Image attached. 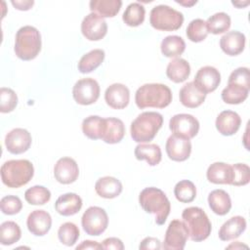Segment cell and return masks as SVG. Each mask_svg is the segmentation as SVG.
<instances>
[{"label":"cell","mask_w":250,"mask_h":250,"mask_svg":"<svg viewBox=\"0 0 250 250\" xmlns=\"http://www.w3.org/2000/svg\"><path fill=\"white\" fill-rule=\"evenodd\" d=\"M24 198L31 205H44L51 199V192L43 186H34L25 190Z\"/></svg>","instance_id":"f35d334b"},{"label":"cell","mask_w":250,"mask_h":250,"mask_svg":"<svg viewBox=\"0 0 250 250\" xmlns=\"http://www.w3.org/2000/svg\"><path fill=\"white\" fill-rule=\"evenodd\" d=\"M34 175V167L27 159H12L1 166V179L5 186L18 188L26 185Z\"/></svg>","instance_id":"3957f363"},{"label":"cell","mask_w":250,"mask_h":250,"mask_svg":"<svg viewBox=\"0 0 250 250\" xmlns=\"http://www.w3.org/2000/svg\"><path fill=\"white\" fill-rule=\"evenodd\" d=\"M245 35L237 30L229 31L220 39V47L222 51L229 56H237L243 52L245 48Z\"/></svg>","instance_id":"d6986e66"},{"label":"cell","mask_w":250,"mask_h":250,"mask_svg":"<svg viewBox=\"0 0 250 250\" xmlns=\"http://www.w3.org/2000/svg\"><path fill=\"white\" fill-rule=\"evenodd\" d=\"M190 74V65L185 59L175 58L172 60L166 67L167 77L175 82L181 83L188 79Z\"/></svg>","instance_id":"83f0119b"},{"label":"cell","mask_w":250,"mask_h":250,"mask_svg":"<svg viewBox=\"0 0 250 250\" xmlns=\"http://www.w3.org/2000/svg\"><path fill=\"white\" fill-rule=\"evenodd\" d=\"M11 3L16 9H18L20 11H27V10L31 9V7L34 4V1L33 0H25V1H17V0L14 1L13 0V1H11Z\"/></svg>","instance_id":"c3c4849f"},{"label":"cell","mask_w":250,"mask_h":250,"mask_svg":"<svg viewBox=\"0 0 250 250\" xmlns=\"http://www.w3.org/2000/svg\"><path fill=\"white\" fill-rule=\"evenodd\" d=\"M81 225L87 234L99 236L108 226L107 214L104 209L99 206H91L83 213Z\"/></svg>","instance_id":"ba28073f"},{"label":"cell","mask_w":250,"mask_h":250,"mask_svg":"<svg viewBox=\"0 0 250 250\" xmlns=\"http://www.w3.org/2000/svg\"><path fill=\"white\" fill-rule=\"evenodd\" d=\"M177 3H179L180 5L186 6V7H191L192 5L196 4V1H188V2H184V1H176Z\"/></svg>","instance_id":"f907efd6"},{"label":"cell","mask_w":250,"mask_h":250,"mask_svg":"<svg viewBox=\"0 0 250 250\" xmlns=\"http://www.w3.org/2000/svg\"><path fill=\"white\" fill-rule=\"evenodd\" d=\"M41 35L36 27L24 25L17 31L14 51L19 59L22 61L35 59L41 51Z\"/></svg>","instance_id":"277c9868"},{"label":"cell","mask_w":250,"mask_h":250,"mask_svg":"<svg viewBox=\"0 0 250 250\" xmlns=\"http://www.w3.org/2000/svg\"><path fill=\"white\" fill-rule=\"evenodd\" d=\"M122 189L121 182L111 176L100 178L95 184V190L97 194L106 199L117 197L122 192Z\"/></svg>","instance_id":"d4e9b609"},{"label":"cell","mask_w":250,"mask_h":250,"mask_svg":"<svg viewBox=\"0 0 250 250\" xmlns=\"http://www.w3.org/2000/svg\"><path fill=\"white\" fill-rule=\"evenodd\" d=\"M21 231L20 226L13 221H6L0 226V242L2 245H12L20 240Z\"/></svg>","instance_id":"8d00e7d4"},{"label":"cell","mask_w":250,"mask_h":250,"mask_svg":"<svg viewBox=\"0 0 250 250\" xmlns=\"http://www.w3.org/2000/svg\"><path fill=\"white\" fill-rule=\"evenodd\" d=\"M249 89L250 88L236 83L228 82V86L222 91L221 97L226 104H238L247 99Z\"/></svg>","instance_id":"4dcf8cb0"},{"label":"cell","mask_w":250,"mask_h":250,"mask_svg":"<svg viewBox=\"0 0 250 250\" xmlns=\"http://www.w3.org/2000/svg\"><path fill=\"white\" fill-rule=\"evenodd\" d=\"M172 102V92L167 85L161 83L144 84L135 94V103L141 109L146 107L164 108Z\"/></svg>","instance_id":"6da1fadb"},{"label":"cell","mask_w":250,"mask_h":250,"mask_svg":"<svg viewBox=\"0 0 250 250\" xmlns=\"http://www.w3.org/2000/svg\"><path fill=\"white\" fill-rule=\"evenodd\" d=\"M140 249H143V250H146V249H160L161 248V244H160V240L158 238H155V237H146L145 239L142 240L140 246H139Z\"/></svg>","instance_id":"7dc6e473"},{"label":"cell","mask_w":250,"mask_h":250,"mask_svg":"<svg viewBox=\"0 0 250 250\" xmlns=\"http://www.w3.org/2000/svg\"><path fill=\"white\" fill-rule=\"evenodd\" d=\"M174 194L180 202L189 203L193 201L196 196V188L192 182L183 180L176 184L174 188Z\"/></svg>","instance_id":"74e56055"},{"label":"cell","mask_w":250,"mask_h":250,"mask_svg":"<svg viewBox=\"0 0 250 250\" xmlns=\"http://www.w3.org/2000/svg\"><path fill=\"white\" fill-rule=\"evenodd\" d=\"M104 100L107 105H109L111 108H125L130 102V91L124 84H111L104 92Z\"/></svg>","instance_id":"e0dca14e"},{"label":"cell","mask_w":250,"mask_h":250,"mask_svg":"<svg viewBox=\"0 0 250 250\" xmlns=\"http://www.w3.org/2000/svg\"><path fill=\"white\" fill-rule=\"evenodd\" d=\"M102 244H99L97 241L92 240H84L81 242V244L76 246V250L80 249H102Z\"/></svg>","instance_id":"681fc988"},{"label":"cell","mask_w":250,"mask_h":250,"mask_svg":"<svg viewBox=\"0 0 250 250\" xmlns=\"http://www.w3.org/2000/svg\"><path fill=\"white\" fill-rule=\"evenodd\" d=\"M228 82H232L236 83L245 87L250 88V83H249V69L248 67H238L234 69L229 77Z\"/></svg>","instance_id":"f6af8a7d"},{"label":"cell","mask_w":250,"mask_h":250,"mask_svg":"<svg viewBox=\"0 0 250 250\" xmlns=\"http://www.w3.org/2000/svg\"><path fill=\"white\" fill-rule=\"evenodd\" d=\"M232 247H234V248H236V247H245V248H247V245L240 244L238 241H236V242H235V244L233 243V244H230L229 246H228V248H232Z\"/></svg>","instance_id":"816d5d0a"},{"label":"cell","mask_w":250,"mask_h":250,"mask_svg":"<svg viewBox=\"0 0 250 250\" xmlns=\"http://www.w3.org/2000/svg\"><path fill=\"white\" fill-rule=\"evenodd\" d=\"M105 57L104 51L102 49H94L81 57L77 67L81 73H89L98 68L104 62Z\"/></svg>","instance_id":"1f68e13d"},{"label":"cell","mask_w":250,"mask_h":250,"mask_svg":"<svg viewBox=\"0 0 250 250\" xmlns=\"http://www.w3.org/2000/svg\"><path fill=\"white\" fill-rule=\"evenodd\" d=\"M246 220L241 216H234L225 222L219 229V238L223 241L235 239L246 229Z\"/></svg>","instance_id":"603a6c76"},{"label":"cell","mask_w":250,"mask_h":250,"mask_svg":"<svg viewBox=\"0 0 250 250\" xmlns=\"http://www.w3.org/2000/svg\"><path fill=\"white\" fill-rule=\"evenodd\" d=\"M160 49L163 56L167 58H177L185 52L186 43L184 39L178 35H169L161 41Z\"/></svg>","instance_id":"836d02e7"},{"label":"cell","mask_w":250,"mask_h":250,"mask_svg":"<svg viewBox=\"0 0 250 250\" xmlns=\"http://www.w3.org/2000/svg\"><path fill=\"white\" fill-rule=\"evenodd\" d=\"M100 91V85L97 80L87 77L76 81L72 88V96L77 104L89 105L98 101Z\"/></svg>","instance_id":"9c48e42d"},{"label":"cell","mask_w":250,"mask_h":250,"mask_svg":"<svg viewBox=\"0 0 250 250\" xmlns=\"http://www.w3.org/2000/svg\"><path fill=\"white\" fill-rule=\"evenodd\" d=\"M139 203L146 212L155 216V223L163 225L171 210V204L166 194L157 188H146L139 195Z\"/></svg>","instance_id":"7a4b0ae2"},{"label":"cell","mask_w":250,"mask_h":250,"mask_svg":"<svg viewBox=\"0 0 250 250\" xmlns=\"http://www.w3.org/2000/svg\"><path fill=\"white\" fill-rule=\"evenodd\" d=\"M205 22L208 32L213 34H221L228 31L231 24L230 17L224 12H219L212 15Z\"/></svg>","instance_id":"d590c367"},{"label":"cell","mask_w":250,"mask_h":250,"mask_svg":"<svg viewBox=\"0 0 250 250\" xmlns=\"http://www.w3.org/2000/svg\"><path fill=\"white\" fill-rule=\"evenodd\" d=\"M182 219L187 227L188 237L192 241L200 242L210 235L212 229L211 222L200 207L191 206L184 209Z\"/></svg>","instance_id":"8992f818"},{"label":"cell","mask_w":250,"mask_h":250,"mask_svg":"<svg viewBox=\"0 0 250 250\" xmlns=\"http://www.w3.org/2000/svg\"><path fill=\"white\" fill-rule=\"evenodd\" d=\"M92 13H96L102 18H113L121 9L120 0H92L89 3Z\"/></svg>","instance_id":"f546056e"},{"label":"cell","mask_w":250,"mask_h":250,"mask_svg":"<svg viewBox=\"0 0 250 250\" xmlns=\"http://www.w3.org/2000/svg\"><path fill=\"white\" fill-rule=\"evenodd\" d=\"M181 104L188 108L198 107L203 104L206 99V95L202 93L193 82H188L185 84L179 93Z\"/></svg>","instance_id":"cb8c5ba5"},{"label":"cell","mask_w":250,"mask_h":250,"mask_svg":"<svg viewBox=\"0 0 250 250\" xmlns=\"http://www.w3.org/2000/svg\"><path fill=\"white\" fill-rule=\"evenodd\" d=\"M145 16V7L139 2H133L127 6L126 10L123 13L122 20L128 26L136 27L144 22Z\"/></svg>","instance_id":"e575fe53"},{"label":"cell","mask_w":250,"mask_h":250,"mask_svg":"<svg viewBox=\"0 0 250 250\" xmlns=\"http://www.w3.org/2000/svg\"><path fill=\"white\" fill-rule=\"evenodd\" d=\"M134 153L138 160H146L150 166L159 164L162 158L161 148L156 144H140L135 147Z\"/></svg>","instance_id":"f1b7e54d"},{"label":"cell","mask_w":250,"mask_h":250,"mask_svg":"<svg viewBox=\"0 0 250 250\" xmlns=\"http://www.w3.org/2000/svg\"><path fill=\"white\" fill-rule=\"evenodd\" d=\"M81 32L86 39L99 41L103 39L107 32L106 21L98 14L90 13L81 22Z\"/></svg>","instance_id":"7c38bea8"},{"label":"cell","mask_w":250,"mask_h":250,"mask_svg":"<svg viewBox=\"0 0 250 250\" xmlns=\"http://www.w3.org/2000/svg\"><path fill=\"white\" fill-rule=\"evenodd\" d=\"M183 14L168 5H157L151 9L149 14V23L157 30H178L183 25Z\"/></svg>","instance_id":"52a82bcc"},{"label":"cell","mask_w":250,"mask_h":250,"mask_svg":"<svg viewBox=\"0 0 250 250\" xmlns=\"http://www.w3.org/2000/svg\"><path fill=\"white\" fill-rule=\"evenodd\" d=\"M162 124L163 117L160 113L156 111L142 112L131 123V137L137 143L150 142L154 139Z\"/></svg>","instance_id":"5b68a950"},{"label":"cell","mask_w":250,"mask_h":250,"mask_svg":"<svg viewBox=\"0 0 250 250\" xmlns=\"http://www.w3.org/2000/svg\"><path fill=\"white\" fill-rule=\"evenodd\" d=\"M18 104V96L14 90L6 87L0 89V111L8 113L13 111Z\"/></svg>","instance_id":"b9f144b4"},{"label":"cell","mask_w":250,"mask_h":250,"mask_svg":"<svg viewBox=\"0 0 250 250\" xmlns=\"http://www.w3.org/2000/svg\"><path fill=\"white\" fill-rule=\"evenodd\" d=\"M165 149L171 160L182 162L189 157L191 152V143L188 139L171 135L166 141Z\"/></svg>","instance_id":"2e32d148"},{"label":"cell","mask_w":250,"mask_h":250,"mask_svg":"<svg viewBox=\"0 0 250 250\" xmlns=\"http://www.w3.org/2000/svg\"><path fill=\"white\" fill-rule=\"evenodd\" d=\"M188 238V232L184 222L173 220L166 230L162 248L166 250H183Z\"/></svg>","instance_id":"8fae6325"},{"label":"cell","mask_w":250,"mask_h":250,"mask_svg":"<svg viewBox=\"0 0 250 250\" xmlns=\"http://www.w3.org/2000/svg\"><path fill=\"white\" fill-rule=\"evenodd\" d=\"M232 167V182L231 186H245L250 181V168L244 163H235Z\"/></svg>","instance_id":"7bdbcfd3"},{"label":"cell","mask_w":250,"mask_h":250,"mask_svg":"<svg viewBox=\"0 0 250 250\" xmlns=\"http://www.w3.org/2000/svg\"><path fill=\"white\" fill-rule=\"evenodd\" d=\"M81 197L74 192H67L58 197L55 203L56 211L62 216H72L82 208Z\"/></svg>","instance_id":"44dd1931"},{"label":"cell","mask_w":250,"mask_h":250,"mask_svg":"<svg viewBox=\"0 0 250 250\" xmlns=\"http://www.w3.org/2000/svg\"><path fill=\"white\" fill-rule=\"evenodd\" d=\"M125 135V126L121 119L115 117L105 118V128L101 140L106 144H117L122 141Z\"/></svg>","instance_id":"484cf974"},{"label":"cell","mask_w":250,"mask_h":250,"mask_svg":"<svg viewBox=\"0 0 250 250\" xmlns=\"http://www.w3.org/2000/svg\"><path fill=\"white\" fill-rule=\"evenodd\" d=\"M79 234L78 227L71 222L63 223L58 230L59 240L65 246L74 245L79 238Z\"/></svg>","instance_id":"ab89813d"},{"label":"cell","mask_w":250,"mask_h":250,"mask_svg":"<svg viewBox=\"0 0 250 250\" xmlns=\"http://www.w3.org/2000/svg\"><path fill=\"white\" fill-rule=\"evenodd\" d=\"M0 207L3 214L15 215L22 208V202L20 197L16 195H6L0 201Z\"/></svg>","instance_id":"ee69618b"},{"label":"cell","mask_w":250,"mask_h":250,"mask_svg":"<svg viewBox=\"0 0 250 250\" xmlns=\"http://www.w3.org/2000/svg\"><path fill=\"white\" fill-rule=\"evenodd\" d=\"M208 29L206 26V22L201 19H195L192 20L186 30V34L188 39H189L191 42H201L203 41L207 35H208Z\"/></svg>","instance_id":"60d3db41"},{"label":"cell","mask_w":250,"mask_h":250,"mask_svg":"<svg viewBox=\"0 0 250 250\" xmlns=\"http://www.w3.org/2000/svg\"><path fill=\"white\" fill-rule=\"evenodd\" d=\"M105 128V118L98 115H90L82 122L83 134L91 140L102 139Z\"/></svg>","instance_id":"d6a6232c"},{"label":"cell","mask_w":250,"mask_h":250,"mask_svg":"<svg viewBox=\"0 0 250 250\" xmlns=\"http://www.w3.org/2000/svg\"><path fill=\"white\" fill-rule=\"evenodd\" d=\"M216 128L224 136L234 135L240 128L241 118L235 111L223 110L216 118Z\"/></svg>","instance_id":"ffe728a7"},{"label":"cell","mask_w":250,"mask_h":250,"mask_svg":"<svg viewBox=\"0 0 250 250\" xmlns=\"http://www.w3.org/2000/svg\"><path fill=\"white\" fill-rule=\"evenodd\" d=\"M54 176L62 185L74 183L79 176V168L76 161L71 157L60 158L55 164Z\"/></svg>","instance_id":"9a60e30c"},{"label":"cell","mask_w":250,"mask_h":250,"mask_svg":"<svg viewBox=\"0 0 250 250\" xmlns=\"http://www.w3.org/2000/svg\"><path fill=\"white\" fill-rule=\"evenodd\" d=\"M192 82L202 93L206 95L214 92L218 88L221 82V74L214 66H202L197 70Z\"/></svg>","instance_id":"4fadbf2b"},{"label":"cell","mask_w":250,"mask_h":250,"mask_svg":"<svg viewBox=\"0 0 250 250\" xmlns=\"http://www.w3.org/2000/svg\"><path fill=\"white\" fill-rule=\"evenodd\" d=\"M32 138L30 133L23 128H15L5 137V146L9 152L21 154L25 152L31 146Z\"/></svg>","instance_id":"5bb4252c"},{"label":"cell","mask_w":250,"mask_h":250,"mask_svg":"<svg viewBox=\"0 0 250 250\" xmlns=\"http://www.w3.org/2000/svg\"><path fill=\"white\" fill-rule=\"evenodd\" d=\"M169 128L173 135L190 140L197 135L199 122L191 114L179 113L170 119Z\"/></svg>","instance_id":"30bf717a"},{"label":"cell","mask_w":250,"mask_h":250,"mask_svg":"<svg viewBox=\"0 0 250 250\" xmlns=\"http://www.w3.org/2000/svg\"><path fill=\"white\" fill-rule=\"evenodd\" d=\"M231 3H232V5L236 6L237 8H241V6L243 7V6H247V5L249 4V2H245V3H241V2H231Z\"/></svg>","instance_id":"f5cc1de1"},{"label":"cell","mask_w":250,"mask_h":250,"mask_svg":"<svg viewBox=\"0 0 250 250\" xmlns=\"http://www.w3.org/2000/svg\"><path fill=\"white\" fill-rule=\"evenodd\" d=\"M26 226L31 234L43 236L47 234L52 227L51 215L45 210H34L28 215Z\"/></svg>","instance_id":"ac0fdd59"},{"label":"cell","mask_w":250,"mask_h":250,"mask_svg":"<svg viewBox=\"0 0 250 250\" xmlns=\"http://www.w3.org/2000/svg\"><path fill=\"white\" fill-rule=\"evenodd\" d=\"M207 180L216 185H231L232 167L224 162L212 163L206 172Z\"/></svg>","instance_id":"7402d4cb"},{"label":"cell","mask_w":250,"mask_h":250,"mask_svg":"<svg viewBox=\"0 0 250 250\" xmlns=\"http://www.w3.org/2000/svg\"><path fill=\"white\" fill-rule=\"evenodd\" d=\"M208 204L210 209L219 216L228 214L231 208V200L224 189H214L208 195Z\"/></svg>","instance_id":"4316f807"},{"label":"cell","mask_w":250,"mask_h":250,"mask_svg":"<svg viewBox=\"0 0 250 250\" xmlns=\"http://www.w3.org/2000/svg\"><path fill=\"white\" fill-rule=\"evenodd\" d=\"M103 249H114V250H123V242L117 237H108L105 238L102 243Z\"/></svg>","instance_id":"bcb514c9"}]
</instances>
